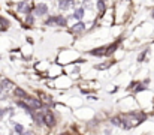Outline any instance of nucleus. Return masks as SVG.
Returning a JSON list of instances; mask_svg holds the SVG:
<instances>
[{
    "mask_svg": "<svg viewBox=\"0 0 154 135\" xmlns=\"http://www.w3.org/2000/svg\"><path fill=\"white\" fill-rule=\"evenodd\" d=\"M43 123H47L48 126H54V116L51 114V111H43Z\"/></svg>",
    "mask_w": 154,
    "mask_h": 135,
    "instance_id": "obj_1",
    "label": "nucleus"
},
{
    "mask_svg": "<svg viewBox=\"0 0 154 135\" xmlns=\"http://www.w3.org/2000/svg\"><path fill=\"white\" fill-rule=\"evenodd\" d=\"M73 5H75L73 0H60V2H58V8H60L61 11L69 9V8H72Z\"/></svg>",
    "mask_w": 154,
    "mask_h": 135,
    "instance_id": "obj_2",
    "label": "nucleus"
},
{
    "mask_svg": "<svg viewBox=\"0 0 154 135\" xmlns=\"http://www.w3.org/2000/svg\"><path fill=\"white\" fill-rule=\"evenodd\" d=\"M47 12H48V8H47L45 3H39L37 5V8H36V14L37 15H45Z\"/></svg>",
    "mask_w": 154,
    "mask_h": 135,
    "instance_id": "obj_3",
    "label": "nucleus"
},
{
    "mask_svg": "<svg viewBox=\"0 0 154 135\" xmlns=\"http://www.w3.org/2000/svg\"><path fill=\"white\" fill-rule=\"evenodd\" d=\"M29 104H30V107L35 110V108H40V101H37V99H35V98H27L26 99Z\"/></svg>",
    "mask_w": 154,
    "mask_h": 135,
    "instance_id": "obj_4",
    "label": "nucleus"
},
{
    "mask_svg": "<svg viewBox=\"0 0 154 135\" xmlns=\"http://www.w3.org/2000/svg\"><path fill=\"white\" fill-rule=\"evenodd\" d=\"M14 93L17 95V96H19V98H24V99H27L29 96H27V93L24 92L23 89H19V87H15V90H14Z\"/></svg>",
    "mask_w": 154,
    "mask_h": 135,
    "instance_id": "obj_5",
    "label": "nucleus"
},
{
    "mask_svg": "<svg viewBox=\"0 0 154 135\" xmlns=\"http://www.w3.org/2000/svg\"><path fill=\"white\" fill-rule=\"evenodd\" d=\"M82 17H84V9H82V8L75 9V12H73V18H76V20H82Z\"/></svg>",
    "mask_w": 154,
    "mask_h": 135,
    "instance_id": "obj_6",
    "label": "nucleus"
},
{
    "mask_svg": "<svg viewBox=\"0 0 154 135\" xmlns=\"http://www.w3.org/2000/svg\"><path fill=\"white\" fill-rule=\"evenodd\" d=\"M18 9H19V11H23V12H26V14L30 12V6H29L27 3H24V2H21V3L18 5Z\"/></svg>",
    "mask_w": 154,
    "mask_h": 135,
    "instance_id": "obj_7",
    "label": "nucleus"
},
{
    "mask_svg": "<svg viewBox=\"0 0 154 135\" xmlns=\"http://www.w3.org/2000/svg\"><path fill=\"white\" fill-rule=\"evenodd\" d=\"M84 29H85V26L82 24V22H78V24H75V26H73V29H72V30H73L75 33H81Z\"/></svg>",
    "mask_w": 154,
    "mask_h": 135,
    "instance_id": "obj_8",
    "label": "nucleus"
},
{
    "mask_svg": "<svg viewBox=\"0 0 154 135\" xmlns=\"http://www.w3.org/2000/svg\"><path fill=\"white\" fill-rule=\"evenodd\" d=\"M0 87H2V89H11V87H14L12 86V83L9 81V80H2V83H0Z\"/></svg>",
    "mask_w": 154,
    "mask_h": 135,
    "instance_id": "obj_9",
    "label": "nucleus"
},
{
    "mask_svg": "<svg viewBox=\"0 0 154 135\" xmlns=\"http://www.w3.org/2000/svg\"><path fill=\"white\" fill-rule=\"evenodd\" d=\"M103 51H105V48H96V50L91 51V54H93V56H103V54H105Z\"/></svg>",
    "mask_w": 154,
    "mask_h": 135,
    "instance_id": "obj_10",
    "label": "nucleus"
},
{
    "mask_svg": "<svg viewBox=\"0 0 154 135\" xmlns=\"http://www.w3.org/2000/svg\"><path fill=\"white\" fill-rule=\"evenodd\" d=\"M15 132L19 134V135H23V134H24V128L21 126L19 123H17V125H15Z\"/></svg>",
    "mask_w": 154,
    "mask_h": 135,
    "instance_id": "obj_11",
    "label": "nucleus"
},
{
    "mask_svg": "<svg viewBox=\"0 0 154 135\" xmlns=\"http://www.w3.org/2000/svg\"><path fill=\"white\" fill-rule=\"evenodd\" d=\"M111 123H112V125H115V126H123V122H121V119H118V117L111 119Z\"/></svg>",
    "mask_w": 154,
    "mask_h": 135,
    "instance_id": "obj_12",
    "label": "nucleus"
},
{
    "mask_svg": "<svg viewBox=\"0 0 154 135\" xmlns=\"http://www.w3.org/2000/svg\"><path fill=\"white\" fill-rule=\"evenodd\" d=\"M118 47V42H115V44H112L111 47H108V51H106V54H111V53H114V50Z\"/></svg>",
    "mask_w": 154,
    "mask_h": 135,
    "instance_id": "obj_13",
    "label": "nucleus"
},
{
    "mask_svg": "<svg viewBox=\"0 0 154 135\" xmlns=\"http://www.w3.org/2000/svg\"><path fill=\"white\" fill-rule=\"evenodd\" d=\"M97 9L100 11V14L105 12V3L102 2V0H99V2H97Z\"/></svg>",
    "mask_w": 154,
    "mask_h": 135,
    "instance_id": "obj_14",
    "label": "nucleus"
},
{
    "mask_svg": "<svg viewBox=\"0 0 154 135\" xmlns=\"http://www.w3.org/2000/svg\"><path fill=\"white\" fill-rule=\"evenodd\" d=\"M27 22H29V24H32V22H33V18H32V17H27Z\"/></svg>",
    "mask_w": 154,
    "mask_h": 135,
    "instance_id": "obj_15",
    "label": "nucleus"
},
{
    "mask_svg": "<svg viewBox=\"0 0 154 135\" xmlns=\"http://www.w3.org/2000/svg\"><path fill=\"white\" fill-rule=\"evenodd\" d=\"M3 116H5V111H3V110H0V119H2Z\"/></svg>",
    "mask_w": 154,
    "mask_h": 135,
    "instance_id": "obj_16",
    "label": "nucleus"
},
{
    "mask_svg": "<svg viewBox=\"0 0 154 135\" xmlns=\"http://www.w3.org/2000/svg\"><path fill=\"white\" fill-rule=\"evenodd\" d=\"M23 135H32V132H30V131H29V132H24V134H23Z\"/></svg>",
    "mask_w": 154,
    "mask_h": 135,
    "instance_id": "obj_17",
    "label": "nucleus"
},
{
    "mask_svg": "<svg viewBox=\"0 0 154 135\" xmlns=\"http://www.w3.org/2000/svg\"><path fill=\"white\" fill-rule=\"evenodd\" d=\"M0 93H2V87H0Z\"/></svg>",
    "mask_w": 154,
    "mask_h": 135,
    "instance_id": "obj_18",
    "label": "nucleus"
}]
</instances>
